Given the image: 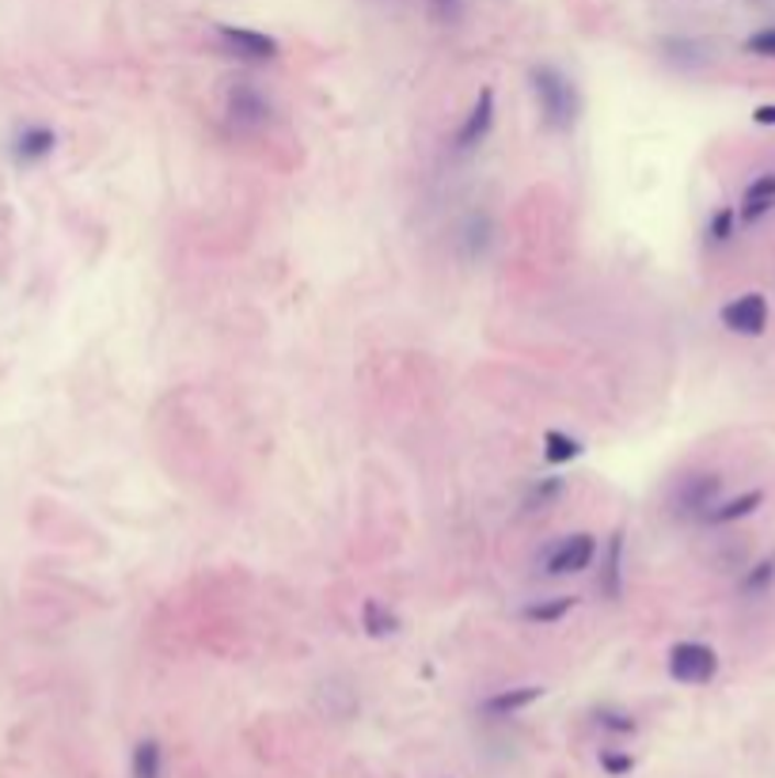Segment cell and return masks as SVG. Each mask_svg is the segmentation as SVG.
Here are the masks:
<instances>
[{"label": "cell", "mask_w": 775, "mask_h": 778, "mask_svg": "<svg viewBox=\"0 0 775 778\" xmlns=\"http://www.w3.org/2000/svg\"><path fill=\"white\" fill-rule=\"evenodd\" d=\"M529 84L536 95V106H540V119L548 129L555 134H566L574 129L582 114V95L574 88V80L566 72H559L555 65H532L529 69Z\"/></svg>", "instance_id": "6da1fadb"}, {"label": "cell", "mask_w": 775, "mask_h": 778, "mask_svg": "<svg viewBox=\"0 0 775 778\" xmlns=\"http://www.w3.org/2000/svg\"><path fill=\"white\" fill-rule=\"evenodd\" d=\"M670 676L677 684H688V687H699V684H711L719 676V653L711 650L707 642H677L670 650Z\"/></svg>", "instance_id": "7a4b0ae2"}, {"label": "cell", "mask_w": 775, "mask_h": 778, "mask_svg": "<svg viewBox=\"0 0 775 778\" xmlns=\"http://www.w3.org/2000/svg\"><path fill=\"white\" fill-rule=\"evenodd\" d=\"M217 38H221V46H225L233 57H240V61H274V57L282 54L278 38L267 35V31H251V27H233V23H221Z\"/></svg>", "instance_id": "3957f363"}, {"label": "cell", "mask_w": 775, "mask_h": 778, "mask_svg": "<svg viewBox=\"0 0 775 778\" xmlns=\"http://www.w3.org/2000/svg\"><path fill=\"white\" fill-rule=\"evenodd\" d=\"M719 319L733 335L756 338L768 330V301H764L761 293H741L738 301H730L727 308L719 312Z\"/></svg>", "instance_id": "277c9868"}, {"label": "cell", "mask_w": 775, "mask_h": 778, "mask_svg": "<svg viewBox=\"0 0 775 778\" xmlns=\"http://www.w3.org/2000/svg\"><path fill=\"white\" fill-rule=\"evenodd\" d=\"M597 559V540L589 532L566 535V540L555 543V551L548 554V577H566V574H582V570L593 566Z\"/></svg>", "instance_id": "5b68a950"}, {"label": "cell", "mask_w": 775, "mask_h": 778, "mask_svg": "<svg viewBox=\"0 0 775 778\" xmlns=\"http://www.w3.org/2000/svg\"><path fill=\"white\" fill-rule=\"evenodd\" d=\"M719 491H722V478L719 475H688L677 486V494H673V509H677L681 517H699V520H704V512L715 505Z\"/></svg>", "instance_id": "8992f818"}, {"label": "cell", "mask_w": 775, "mask_h": 778, "mask_svg": "<svg viewBox=\"0 0 775 778\" xmlns=\"http://www.w3.org/2000/svg\"><path fill=\"white\" fill-rule=\"evenodd\" d=\"M491 126H494V92L483 88L480 99L472 103V111H468V119L457 129V153H475L491 137Z\"/></svg>", "instance_id": "52a82bcc"}, {"label": "cell", "mask_w": 775, "mask_h": 778, "mask_svg": "<svg viewBox=\"0 0 775 778\" xmlns=\"http://www.w3.org/2000/svg\"><path fill=\"white\" fill-rule=\"evenodd\" d=\"M228 114L240 129H259L270 122V99L255 84H236L228 92Z\"/></svg>", "instance_id": "ba28073f"}, {"label": "cell", "mask_w": 775, "mask_h": 778, "mask_svg": "<svg viewBox=\"0 0 775 778\" xmlns=\"http://www.w3.org/2000/svg\"><path fill=\"white\" fill-rule=\"evenodd\" d=\"M597 589L605 600H620L624 596V528H616L608 535V548H605V562H600V577H597Z\"/></svg>", "instance_id": "9c48e42d"}, {"label": "cell", "mask_w": 775, "mask_h": 778, "mask_svg": "<svg viewBox=\"0 0 775 778\" xmlns=\"http://www.w3.org/2000/svg\"><path fill=\"white\" fill-rule=\"evenodd\" d=\"M543 699V687L540 684H525V687H509V691H494L491 699L480 702V710L486 718H509V714H521L525 707Z\"/></svg>", "instance_id": "30bf717a"}, {"label": "cell", "mask_w": 775, "mask_h": 778, "mask_svg": "<svg viewBox=\"0 0 775 778\" xmlns=\"http://www.w3.org/2000/svg\"><path fill=\"white\" fill-rule=\"evenodd\" d=\"M775 210V171L768 176H756L753 183H749L745 198H741V210L738 217L745 221V225H753V221H761L764 213Z\"/></svg>", "instance_id": "8fae6325"}, {"label": "cell", "mask_w": 775, "mask_h": 778, "mask_svg": "<svg viewBox=\"0 0 775 778\" xmlns=\"http://www.w3.org/2000/svg\"><path fill=\"white\" fill-rule=\"evenodd\" d=\"M54 145H57V134L49 126H27L20 137H15L12 156H15V164H38L54 153Z\"/></svg>", "instance_id": "7c38bea8"}, {"label": "cell", "mask_w": 775, "mask_h": 778, "mask_svg": "<svg viewBox=\"0 0 775 778\" xmlns=\"http://www.w3.org/2000/svg\"><path fill=\"white\" fill-rule=\"evenodd\" d=\"M761 501H764L761 491H745V494H738V498H730L722 505L715 501L711 509L704 512V520L707 525H733V520H741V517H749V512L761 509Z\"/></svg>", "instance_id": "4fadbf2b"}, {"label": "cell", "mask_w": 775, "mask_h": 778, "mask_svg": "<svg viewBox=\"0 0 775 778\" xmlns=\"http://www.w3.org/2000/svg\"><path fill=\"white\" fill-rule=\"evenodd\" d=\"M130 778H164V748L156 736H145V741L134 744V756H130Z\"/></svg>", "instance_id": "5bb4252c"}, {"label": "cell", "mask_w": 775, "mask_h": 778, "mask_svg": "<svg viewBox=\"0 0 775 778\" xmlns=\"http://www.w3.org/2000/svg\"><path fill=\"white\" fill-rule=\"evenodd\" d=\"M361 627H366L369 639H388V634L400 631V619H395V611H388L381 600H366L361 604Z\"/></svg>", "instance_id": "9a60e30c"}, {"label": "cell", "mask_w": 775, "mask_h": 778, "mask_svg": "<svg viewBox=\"0 0 775 778\" xmlns=\"http://www.w3.org/2000/svg\"><path fill=\"white\" fill-rule=\"evenodd\" d=\"M579 456H582V441H574L571 433H563V429H548V433H543V460L548 463L563 467V463H571Z\"/></svg>", "instance_id": "2e32d148"}, {"label": "cell", "mask_w": 775, "mask_h": 778, "mask_svg": "<svg viewBox=\"0 0 775 778\" xmlns=\"http://www.w3.org/2000/svg\"><path fill=\"white\" fill-rule=\"evenodd\" d=\"M574 608L571 596H551V600H536V604H525L521 619L525 623H559L566 611Z\"/></svg>", "instance_id": "e0dca14e"}, {"label": "cell", "mask_w": 775, "mask_h": 778, "mask_svg": "<svg viewBox=\"0 0 775 778\" xmlns=\"http://www.w3.org/2000/svg\"><path fill=\"white\" fill-rule=\"evenodd\" d=\"M593 718H597V725H600V730H608V733H620V736H631L634 730H639V722H634L631 714H624V710H613V707H600Z\"/></svg>", "instance_id": "ac0fdd59"}, {"label": "cell", "mask_w": 775, "mask_h": 778, "mask_svg": "<svg viewBox=\"0 0 775 778\" xmlns=\"http://www.w3.org/2000/svg\"><path fill=\"white\" fill-rule=\"evenodd\" d=\"M772 582H775V554H772V559H764V562H756V566L749 570L745 582H741V589H745V593H764Z\"/></svg>", "instance_id": "d6986e66"}, {"label": "cell", "mask_w": 775, "mask_h": 778, "mask_svg": "<svg viewBox=\"0 0 775 778\" xmlns=\"http://www.w3.org/2000/svg\"><path fill=\"white\" fill-rule=\"evenodd\" d=\"M600 767H605L613 778H624V775H631L634 771V756L631 752H620V748H600Z\"/></svg>", "instance_id": "ffe728a7"}, {"label": "cell", "mask_w": 775, "mask_h": 778, "mask_svg": "<svg viewBox=\"0 0 775 778\" xmlns=\"http://www.w3.org/2000/svg\"><path fill=\"white\" fill-rule=\"evenodd\" d=\"M559 494H563V478L559 475H551V478H543V483H536L532 491H529V498H525V509H536V505H548V501H555Z\"/></svg>", "instance_id": "44dd1931"}, {"label": "cell", "mask_w": 775, "mask_h": 778, "mask_svg": "<svg viewBox=\"0 0 775 778\" xmlns=\"http://www.w3.org/2000/svg\"><path fill=\"white\" fill-rule=\"evenodd\" d=\"M733 225H738V210H730V205H722V210L711 217V228H707V236H711V244H727V239L733 236Z\"/></svg>", "instance_id": "7402d4cb"}, {"label": "cell", "mask_w": 775, "mask_h": 778, "mask_svg": "<svg viewBox=\"0 0 775 778\" xmlns=\"http://www.w3.org/2000/svg\"><path fill=\"white\" fill-rule=\"evenodd\" d=\"M745 49H749V54H756V57H775V27H768V31H756V35H749Z\"/></svg>", "instance_id": "603a6c76"}, {"label": "cell", "mask_w": 775, "mask_h": 778, "mask_svg": "<svg viewBox=\"0 0 775 778\" xmlns=\"http://www.w3.org/2000/svg\"><path fill=\"white\" fill-rule=\"evenodd\" d=\"M434 4V15L437 20H457L460 15V4H464V0H430Z\"/></svg>", "instance_id": "cb8c5ba5"}, {"label": "cell", "mask_w": 775, "mask_h": 778, "mask_svg": "<svg viewBox=\"0 0 775 778\" xmlns=\"http://www.w3.org/2000/svg\"><path fill=\"white\" fill-rule=\"evenodd\" d=\"M753 122H756V126H775V103H761V106H756Z\"/></svg>", "instance_id": "d4e9b609"}]
</instances>
